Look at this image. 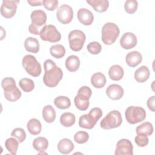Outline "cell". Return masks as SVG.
I'll list each match as a JSON object with an SVG mask.
<instances>
[{"label":"cell","mask_w":155,"mask_h":155,"mask_svg":"<svg viewBox=\"0 0 155 155\" xmlns=\"http://www.w3.org/2000/svg\"><path fill=\"white\" fill-rule=\"evenodd\" d=\"M45 73L43 76L44 84L50 88L56 87L62 79L63 72L55 62L51 59H47L44 63Z\"/></svg>","instance_id":"cell-1"},{"label":"cell","mask_w":155,"mask_h":155,"mask_svg":"<svg viewBox=\"0 0 155 155\" xmlns=\"http://www.w3.org/2000/svg\"><path fill=\"white\" fill-rule=\"evenodd\" d=\"M1 86L4 90L5 98L10 102H15L21 97V92L16 85L13 78L7 77L2 79Z\"/></svg>","instance_id":"cell-2"},{"label":"cell","mask_w":155,"mask_h":155,"mask_svg":"<svg viewBox=\"0 0 155 155\" xmlns=\"http://www.w3.org/2000/svg\"><path fill=\"white\" fill-rule=\"evenodd\" d=\"M102 111L100 108L95 107L92 108L88 114L80 116L79 119V126L85 129H92L102 117Z\"/></svg>","instance_id":"cell-3"},{"label":"cell","mask_w":155,"mask_h":155,"mask_svg":"<svg viewBox=\"0 0 155 155\" xmlns=\"http://www.w3.org/2000/svg\"><path fill=\"white\" fill-rule=\"evenodd\" d=\"M120 33L118 26L113 22H107L102 28V41L105 45L113 44Z\"/></svg>","instance_id":"cell-4"},{"label":"cell","mask_w":155,"mask_h":155,"mask_svg":"<svg viewBox=\"0 0 155 155\" xmlns=\"http://www.w3.org/2000/svg\"><path fill=\"white\" fill-rule=\"evenodd\" d=\"M91 90L87 86L81 87L77 95L74 97V102L76 107L81 111H85L88 109L90 104L89 99L91 96Z\"/></svg>","instance_id":"cell-5"},{"label":"cell","mask_w":155,"mask_h":155,"mask_svg":"<svg viewBox=\"0 0 155 155\" xmlns=\"http://www.w3.org/2000/svg\"><path fill=\"white\" fill-rule=\"evenodd\" d=\"M22 64L28 74L33 76H39L42 71L41 65L36 58L31 54H27L23 57Z\"/></svg>","instance_id":"cell-6"},{"label":"cell","mask_w":155,"mask_h":155,"mask_svg":"<svg viewBox=\"0 0 155 155\" xmlns=\"http://www.w3.org/2000/svg\"><path fill=\"white\" fill-rule=\"evenodd\" d=\"M122 122L120 113L117 110L110 111L107 116L102 119L100 126L104 130H110L119 127Z\"/></svg>","instance_id":"cell-7"},{"label":"cell","mask_w":155,"mask_h":155,"mask_svg":"<svg viewBox=\"0 0 155 155\" xmlns=\"http://www.w3.org/2000/svg\"><path fill=\"white\" fill-rule=\"evenodd\" d=\"M125 116L129 124H135L144 120L146 117V112L142 107L130 106L126 109Z\"/></svg>","instance_id":"cell-8"},{"label":"cell","mask_w":155,"mask_h":155,"mask_svg":"<svg viewBox=\"0 0 155 155\" xmlns=\"http://www.w3.org/2000/svg\"><path fill=\"white\" fill-rule=\"evenodd\" d=\"M86 36L85 33L79 30H74L68 34L70 48L74 51H80L84 44Z\"/></svg>","instance_id":"cell-9"},{"label":"cell","mask_w":155,"mask_h":155,"mask_svg":"<svg viewBox=\"0 0 155 155\" xmlns=\"http://www.w3.org/2000/svg\"><path fill=\"white\" fill-rule=\"evenodd\" d=\"M41 39L44 41L54 43L59 41L61 39V35L53 25H45L39 31Z\"/></svg>","instance_id":"cell-10"},{"label":"cell","mask_w":155,"mask_h":155,"mask_svg":"<svg viewBox=\"0 0 155 155\" xmlns=\"http://www.w3.org/2000/svg\"><path fill=\"white\" fill-rule=\"evenodd\" d=\"M56 17L58 20L63 24L71 22L73 18L72 8L67 4L61 5L56 11Z\"/></svg>","instance_id":"cell-11"},{"label":"cell","mask_w":155,"mask_h":155,"mask_svg":"<svg viewBox=\"0 0 155 155\" xmlns=\"http://www.w3.org/2000/svg\"><path fill=\"white\" fill-rule=\"evenodd\" d=\"M19 1L14 0H4L2 1L1 7V13L2 16L7 19L14 16L16 12L18 4Z\"/></svg>","instance_id":"cell-12"},{"label":"cell","mask_w":155,"mask_h":155,"mask_svg":"<svg viewBox=\"0 0 155 155\" xmlns=\"http://www.w3.org/2000/svg\"><path fill=\"white\" fill-rule=\"evenodd\" d=\"M114 154L116 155H133V146L131 141L127 139H122L116 143Z\"/></svg>","instance_id":"cell-13"},{"label":"cell","mask_w":155,"mask_h":155,"mask_svg":"<svg viewBox=\"0 0 155 155\" xmlns=\"http://www.w3.org/2000/svg\"><path fill=\"white\" fill-rule=\"evenodd\" d=\"M137 40L136 36L131 32L125 33L120 39L121 47L125 50H130L137 45Z\"/></svg>","instance_id":"cell-14"},{"label":"cell","mask_w":155,"mask_h":155,"mask_svg":"<svg viewBox=\"0 0 155 155\" xmlns=\"http://www.w3.org/2000/svg\"><path fill=\"white\" fill-rule=\"evenodd\" d=\"M124 91L123 88L118 84L110 85L107 90L106 94L107 96L111 100H119L121 99L124 95Z\"/></svg>","instance_id":"cell-15"},{"label":"cell","mask_w":155,"mask_h":155,"mask_svg":"<svg viewBox=\"0 0 155 155\" xmlns=\"http://www.w3.org/2000/svg\"><path fill=\"white\" fill-rule=\"evenodd\" d=\"M79 22L85 25H90L94 21V16L91 11L85 8H80L77 14Z\"/></svg>","instance_id":"cell-16"},{"label":"cell","mask_w":155,"mask_h":155,"mask_svg":"<svg viewBox=\"0 0 155 155\" xmlns=\"http://www.w3.org/2000/svg\"><path fill=\"white\" fill-rule=\"evenodd\" d=\"M31 24L36 27H41L45 24L47 21V15L42 10H36L31 13Z\"/></svg>","instance_id":"cell-17"},{"label":"cell","mask_w":155,"mask_h":155,"mask_svg":"<svg viewBox=\"0 0 155 155\" xmlns=\"http://www.w3.org/2000/svg\"><path fill=\"white\" fill-rule=\"evenodd\" d=\"M125 61L128 66L130 67H135L142 62V56L139 51H133L127 53Z\"/></svg>","instance_id":"cell-18"},{"label":"cell","mask_w":155,"mask_h":155,"mask_svg":"<svg viewBox=\"0 0 155 155\" xmlns=\"http://www.w3.org/2000/svg\"><path fill=\"white\" fill-rule=\"evenodd\" d=\"M86 2L99 13L105 12L109 7V2L107 0H88Z\"/></svg>","instance_id":"cell-19"},{"label":"cell","mask_w":155,"mask_h":155,"mask_svg":"<svg viewBox=\"0 0 155 155\" xmlns=\"http://www.w3.org/2000/svg\"><path fill=\"white\" fill-rule=\"evenodd\" d=\"M150 74L148 68L145 65H142L135 71L134 79L137 82L143 83L148 79Z\"/></svg>","instance_id":"cell-20"},{"label":"cell","mask_w":155,"mask_h":155,"mask_svg":"<svg viewBox=\"0 0 155 155\" xmlns=\"http://www.w3.org/2000/svg\"><path fill=\"white\" fill-rule=\"evenodd\" d=\"M32 145L34 149L39 152V154H43L48 148V142L45 137L39 136L33 140Z\"/></svg>","instance_id":"cell-21"},{"label":"cell","mask_w":155,"mask_h":155,"mask_svg":"<svg viewBox=\"0 0 155 155\" xmlns=\"http://www.w3.org/2000/svg\"><path fill=\"white\" fill-rule=\"evenodd\" d=\"M57 147L61 153L67 154L73 150L74 146L70 139L64 138L59 142Z\"/></svg>","instance_id":"cell-22"},{"label":"cell","mask_w":155,"mask_h":155,"mask_svg":"<svg viewBox=\"0 0 155 155\" xmlns=\"http://www.w3.org/2000/svg\"><path fill=\"white\" fill-rule=\"evenodd\" d=\"M24 47L28 52L37 53L39 50V44L36 38L28 37L24 41Z\"/></svg>","instance_id":"cell-23"},{"label":"cell","mask_w":155,"mask_h":155,"mask_svg":"<svg viewBox=\"0 0 155 155\" xmlns=\"http://www.w3.org/2000/svg\"><path fill=\"white\" fill-rule=\"evenodd\" d=\"M80 66V60L77 56H69L65 60V67L70 72L77 71Z\"/></svg>","instance_id":"cell-24"},{"label":"cell","mask_w":155,"mask_h":155,"mask_svg":"<svg viewBox=\"0 0 155 155\" xmlns=\"http://www.w3.org/2000/svg\"><path fill=\"white\" fill-rule=\"evenodd\" d=\"M107 80L104 74L101 72L94 73L91 78V84L96 88L104 87L106 84Z\"/></svg>","instance_id":"cell-25"},{"label":"cell","mask_w":155,"mask_h":155,"mask_svg":"<svg viewBox=\"0 0 155 155\" xmlns=\"http://www.w3.org/2000/svg\"><path fill=\"white\" fill-rule=\"evenodd\" d=\"M124 74V69L119 65H112L108 70L109 77L113 81H120L123 78Z\"/></svg>","instance_id":"cell-26"},{"label":"cell","mask_w":155,"mask_h":155,"mask_svg":"<svg viewBox=\"0 0 155 155\" xmlns=\"http://www.w3.org/2000/svg\"><path fill=\"white\" fill-rule=\"evenodd\" d=\"M56 111L51 105H45L42 109V117L47 123H52L56 119Z\"/></svg>","instance_id":"cell-27"},{"label":"cell","mask_w":155,"mask_h":155,"mask_svg":"<svg viewBox=\"0 0 155 155\" xmlns=\"http://www.w3.org/2000/svg\"><path fill=\"white\" fill-rule=\"evenodd\" d=\"M27 127L28 132L32 135L39 134L42 129V125L40 121L35 118H32L27 122Z\"/></svg>","instance_id":"cell-28"},{"label":"cell","mask_w":155,"mask_h":155,"mask_svg":"<svg viewBox=\"0 0 155 155\" xmlns=\"http://www.w3.org/2000/svg\"><path fill=\"white\" fill-rule=\"evenodd\" d=\"M136 131L137 134H142L147 136H150L153 133V127L151 123L145 122L136 127Z\"/></svg>","instance_id":"cell-29"},{"label":"cell","mask_w":155,"mask_h":155,"mask_svg":"<svg viewBox=\"0 0 155 155\" xmlns=\"http://www.w3.org/2000/svg\"><path fill=\"white\" fill-rule=\"evenodd\" d=\"M76 117L74 114L70 112H66L61 114L60 117V122L65 127H70L74 124Z\"/></svg>","instance_id":"cell-30"},{"label":"cell","mask_w":155,"mask_h":155,"mask_svg":"<svg viewBox=\"0 0 155 155\" xmlns=\"http://www.w3.org/2000/svg\"><path fill=\"white\" fill-rule=\"evenodd\" d=\"M54 104L58 108L61 110L67 109L71 106V102L70 99L68 97L64 96L56 97L54 99Z\"/></svg>","instance_id":"cell-31"},{"label":"cell","mask_w":155,"mask_h":155,"mask_svg":"<svg viewBox=\"0 0 155 155\" xmlns=\"http://www.w3.org/2000/svg\"><path fill=\"white\" fill-rule=\"evenodd\" d=\"M50 53L53 58L60 59L65 56V49L62 45L55 44L50 47Z\"/></svg>","instance_id":"cell-32"},{"label":"cell","mask_w":155,"mask_h":155,"mask_svg":"<svg viewBox=\"0 0 155 155\" xmlns=\"http://www.w3.org/2000/svg\"><path fill=\"white\" fill-rule=\"evenodd\" d=\"M5 146L10 154L15 155L19 147V141L15 137H9L5 140Z\"/></svg>","instance_id":"cell-33"},{"label":"cell","mask_w":155,"mask_h":155,"mask_svg":"<svg viewBox=\"0 0 155 155\" xmlns=\"http://www.w3.org/2000/svg\"><path fill=\"white\" fill-rule=\"evenodd\" d=\"M21 88L24 92H30L35 88V84L33 80L28 78H22L19 82Z\"/></svg>","instance_id":"cell-34"},{"label":"cell","mask_w":155,"mask_h":155,"mask_svg":"<svg viewBox=\"0 0 155 155\" xmlns=\"http://www.w3.org/2000/svg\"><path fill=\"white\" fill-rule=\"evenodd\" d=\"M138 7L137 1L136 0H127L124 4V9L128 14L134 13Z\"/></svg>","instance_id":"cell-35"},{"label":"cell","mask_w":155,"mask_h":155,"mask_svg":"<svg viewBox=\"0 0 155 155\" xmlns=\"http://www.w3.org/2000/svg\"><path fill=\"white\" fill-rule=\"evenodd\" d=\"M89 139V134L86 131H79L75 133L74 135V141L79 144L86 143Z\"/></svg>","instance_id":"cell-36"},{"label":"cell","mask_w":155,"mask_h":155,"mask_svg":"<svg viewBox=\"0 0 155 155\" xmlns=\"http://www.w3.org/2000/svg\"><path fill=\"white\" fill-rule=\"evenodd\" d=\"M11 136L17 139L19 143L23 142L26 138V133L24 130L22 129V128H15L12 131L11 133Z\"/></svg>","instance_id":"cell-37"},{"label":"cell","mask_w":155,"mask_h":155,"mask_svg":"<svg viewBox=\"0 0 155 155\" xmlns=\"http://www.w3.org/2000/svg\"><path fill=\"white\" fill-rule=\"evenodd\" d=\"M87 48L90 53L92 54H98L102 50V46L99 42L93 41L87 45Z\"/></svg>","instance_id":"cell-38"},{"label":"cell","mask_w":155,"mask_h":155,"mask_svg":"<svg viewBox=\"0 0 155 155\" xmlns=\"http://www.w3.org/2000/svg\"><path fill=\"white\" fill-rule=\"evenodd\" d=\"M134 142L138 147H144L148 145L149 139L147 136L137 134L134 138Z\"/></svg>","instance_id":"cell-39"},{"label":"cell","mask_w":155,"mask_h":155,"mask_svg":"<svg viewBox=\"0 0 155 155\" xmlns=\"http://www.w3.org/2000/svg\"><path fill=\"white\" fill-rule=\"evenodd\" d=\"M58 1L57 0H43L42 4L45 8L49 11H54L58 5Z\"/></svg>","instance_id":"cell-40"},{"label":"cell","mask_w":155,"mask_h":155,"mask_svg":"<svg viewBox=\"0 0 155 155\" xmlns=\"http://www.w3.org/2000/svg\"><path fill=\"white\" fill-rule=\"evenodd\" d=\"M147 107L151 111L154 112L155 111V96H152L150 98H148L147 102Z\"/></svg>","instance_id":"cell-41"},{"label":"cell","mask_w":155,"mask_h":155,"mask_svg":"<svg viewBox=\"0 0 155 155\" xmlns=\"http://www.w3.org/2000/svg\"><path fill=\"white\" fill-rule=\"evenodd\" d=\"M28 31L30 33H31V34L33 35H39V30L38 29V27H36V26H35L33 24H31L29 26H28Z\"/></svg>","instance_id":"cell-42"},{"label":"cell","mask_w":155,"mask_h":155,"mask_svg":"<svg viewBox=\"0 0 155 155\" xmlns=\"http://www.w3.org/2000/svg\"><path fill=\"white\" fill-rule=\"evenodd\" d=\"M27 2L31 6H40L42 5V1H27Z\"/></svg>","instance_id":"cell-43"}]
</instances>
